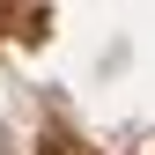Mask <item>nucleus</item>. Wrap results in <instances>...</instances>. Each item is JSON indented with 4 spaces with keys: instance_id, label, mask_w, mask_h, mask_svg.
I'll use <instances>...</instances> for the list:
<instances>
[]
</instances>
